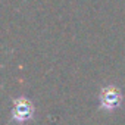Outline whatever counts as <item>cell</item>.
<instances>
[{"mask_svg":"<svg viewBox=\"0 0 125 125\" xmlns=\"http://www.w3.org/2000/svg\"><path fill=\"white\" fill-rule=\"evenodd\" d=\"M122 102V94L116 87H104L100 93V106L104 110H115Z\"/></svg>","mask_w":125,"mask_h":125,"instance_id":"7a4b0ae2","label":"cell"},{"mask_svg":"<svg viewBox=\"0 0 125 125\" xmlns=\"http://www.w3.org/2000/svg\"><path fill=\"white\" fill-rule=\"evenodd\" d=\"M32 116H34V107L30 103V100H27V99L15 100L13 107H12V119L15 122H18V124L27 122V121L32 119Z\"/></svg>","mask_w":125,"mask_h":125,"instance_id":"6da1fadb","label":"cell"}]
</instances>
